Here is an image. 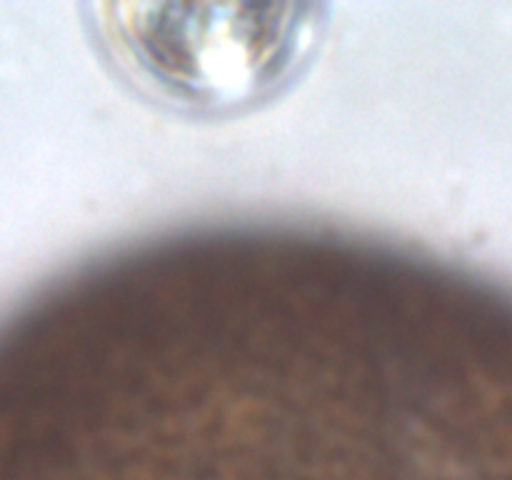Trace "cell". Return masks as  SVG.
I'll use <instances>...</instances> for the list:
<instances>
[{
    "mask_svg": "<svg viewBox=\"0 0 512 480\" xmlns=\"http://www.w3.org/2000/svg\"><path fill=\"white\" fill-rule=\"evenodd\" d=\"M110 58L163 103L225 113L278 93L320 38L315 8H108Z\"/></svg>",
    "mask_w": 512,
    "mask_h": 480,
    "instance_id": "obj_1",
    "label": "cell"
}]
</instances>
